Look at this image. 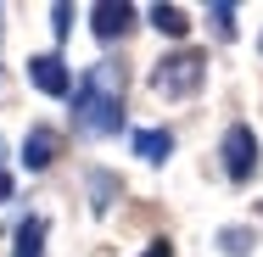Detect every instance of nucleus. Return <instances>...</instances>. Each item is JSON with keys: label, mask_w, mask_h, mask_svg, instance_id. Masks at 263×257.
I'll use <instances>...</instances> for the list:
<instances>
[{"label": "nucleus", "mask_w": 263, "mask_h": 257, "mask_svg": "<svg viewBox=\"0 0 263 257\" xmlns=\"http://www.w3.org/2000/svg\"><path fill=\"white\" fill-rule=\"evenodd\" d=\"M218 156H224V179H230V185H247V179L258 173V156H263L252 123H230L224 140H218Z\"/></svg>", "instance_id": "3"}, {"label": "nucleus", "mask_w": 263, "mask_h": 257, "mask_svg": "<svg viewBox=\"0 0 263 257\" xmlns=\"http://www.w3.org/2000/svg\"><path fill=\"white\" fill-rule=\"evenodd\" d=\"M129 23H135V6H112V0L90 6V28H96L101 39H123V34H129Z\"/></svg>", "instance_id": "6"}, {"label": "nucleus", "mask_w": 263, "mask_h": 257, "mask_svg": "<svg viewBox=\"0 0 263 257\" xmlns=\"http://www.w3.org/2000/svg\"><path fill=\"white\" fill-rule=\"evenodd\" d=\"M135 156L152 162V168L168 162V156H174V134H168V129H135Z\"/></svg>", "instance_id": "7"}, {"label": "nucleus", "mask_w": 263, "mask_h": 257, "mask_svg": "<svg viewBox=\"0 0 263 257\" xmlns=\"http://www.w3.org/2000/svg\"><path fill=\"white\" fill-rule=\"evenodd\" d=\"M62 151V134H56L51 123H28V134H23V168L28 173H45Z\"/></svg>", "instance_id": "5"}, {"label": "nucleus", "mask_w": 263, "mask_h": 257, "mask_svg": "<svg viewBox=\"0 0 263 257\" xmlns=\"http://www.w3.org/2000/svg\"><path fill=\"white\" fill-rule=\"evenodd\" d=\"M252 246H258V229H247V224H224L218 229V252L224 257H252Z\"/></svg>", "instance_id": "9"}, {"label": "nucleus", "mask_w": 263, "mask_h": 257, "mask_svg": "<svg viewBox=\"0 0 263 257\" xmlns=\"http://www.w3.org/2000/svg\"><path fill=\"white\" fill-rule=\"evenodd\" d=\"M28 84H34L40 95L62 101V95H73V67H67L56 51H40V56H28Z\"/></svg>", "instance_id": "4"}, {"label": "nucleus", "mask_w": 263, "mask_h": 257, "mask_svg": "<svg viewBox=\"0 0 263 257\" xmlns=\"http://www.w3.org/2000/svg\"><path fill=\"white\" fill-rule=\"evenodd\" d=\"M90 190H96V212H106V207H112V190H118V179H112V173H96V179H90Z\"/></svg>", "instance_id": "12"}, {"label": "nucleus", "mask_w": 263, "mask_h": 257, "mask_svg": "<svg viewBox=\"0 0 263 257\" xmlns=\"http://www.w3.org/2000/svg\"><path fill=\"white\" fill-rule=\"evenodd\" d=\"M202 84H208V56L202 51H174L152 67V90L162 101H191Z\"/></svg>", "instance_id": "2"}, {"label": "nucleus", "mask_w": 263, "mask_h": 257, "mask_svg": "<svg viewBox=\"0 0 263 257\" xmlns=\"http://www.w3.org/2000/svg\"><path fill=\"white\" fill-rule=\"evenodd\" d=\"M152 28L168 34V39H185L191 34V17H185V6H152Z\"/></svg>", "instance_id": "10"}, {"label": "nucleus", "mask_w": 263, "mask_h": 257, "mask_svg": "<svg viewBox=\"0 0 263 257\" xmlns=\"http://www.w3.org/2000/svg\"><path fill=\"white\" fill-rule=\"evenodd\" d=\"M51 28H56V39L73 34V6H51Z\"/></svg>", "instance_id": "13"}, {"label": "nucleus", "mask_w": 263, "mask_h": 257, "mask_svg": "<svg viewBox=\"0 0 263 257\" xmlns=\"http://www.w3.org/2000/svg\"><path fill=\"white\" fill-rule=\"evenodd\" d=\"M208 23H213V34H218V39H235V6H224V0L208 6Z\"/></svg>", "instance_id": "11"}, {"label": "nucleus", "mask_w": 263, "mask_h": 257, "mask_svg": "<svg viewBox=\"0 0 263 257\" xmlns=\"http://www.w3.org/2000/svg\"><path fill=\"white\" fill-rule=\"evenodd\" d=\"M17 246H11V257H45V218L40 212H28L23 224H17V235H11Z\"/></svg>", "instance_id": "8"}, {"label": "nucleus", "mask_w": 263, "mask_h": 257, "mask_svg": "<svg viewBox=\"0 0 263 257\" xmlns=\"http://www.w3.org/2000/svg\"><path fill=\"white\" fill-rule=\"evenodd\" d=\"M0 156H6V146H0Z\"/></svg>", "instance_id": "16"}, {"label": "nucleus", "mask_w": 263, "mask_h": 257, "mask_svg": "<svg viewBox=\"0 0 263 257\" xmlns=\"http://www.w3.org/2000/svg\"><path fill=\"white\" fill-rule=\"evenodd\" d=\"M11 190H17V179H11L6 168H0V202H11Z\"/></svg>", "instance_id": "14"}, {"label": "nucleus", "mask_w": 263, "mask_h": 257, "mask_svg": "<svg viewBox=\"0 0 263 257\" xmlns=\"http://www.w3.org/2000/svg\"><path fill=\"white\" fill-rule=\"evenodd\" d=\"M146 257H174V252H168V241H157V246H152Z\"/></svg>", "instance_id": "15"}, {"label": "nucleus", "mask_w": 263, "mask_h": 257, "mask_svg": "<svg viewBox=\"0 0 263 257\" xmlns=\"http://www.w3.org/2000/svg\"><path fill=\"white\" fill-rule=\"evenodd\" d=\"M73 129L84 140H112L123 129V73L112 62H90L73 84Z\"/></svg>", "instance_id": "1"}]
</instances>
